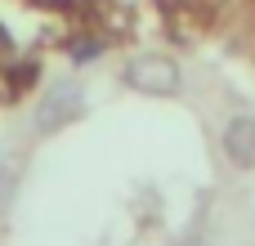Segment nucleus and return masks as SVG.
I'll return each mask as SVG.
<instances>
[{
  "mask_svg": "<svg viewBox=\"0 0 255 246\" xmlns=\"http://www.w3.org/2000/svg\"><path fill=\"white\" fill-rule=\"evenodd\" d=\"M81 112H85V94H81V85L58 81V85H49V90L40 94V103H36V134H54V130L72 125Z\"/></svg>",
  "mask_w": 255,
  "mask_h": 246,
  "instance_id": "1",
  "label": "nucleus"
},
{
  "mask_svg": "<svg viewBox=\"0 0 255 246\" xmlns=\"http://www.w3.org/2000/svg\"><path fill=\"white\" fill-rule=\"evenodd\" d=\"M126 85L139 90V94L166 99V94L179 90V67H175V58H166V54H139V58L126 63Z\"/></svg>",
  "mask_w": 255,
  "mask_h": 246,
  "instance_id": "2",
  "label": "nucleus"
},
{
  "mask_svg": "<svg viewBox=\"0 0 255 246\" xmlns=\"http://www.w3.org/2000/svg\"><path fill=\"white\" fill-rule=\"evenodd\" d=\"M224 157L233 166H255V117H233L224 125Z\"/></svg>",
  "mask_w": 255,
  "mask_h": 246,
  "instance_id": "3",
  "label": "nucleus"
},
{
  "mask_svg": "<svg viewBox=\"0 0 255 246\" xmlns=\"http://www.w3.org/2000/svg\"><path fill=\"white\" fill-rule=\"evenodd\" d=\"M13 188H18V161H0V211H9Z\"/></svg>",
  "mask_w": 255,
  "mask_h": 246,
  "instance_id": "4",
  "label": "nucleus"
},
{
  "mask_svg": "<svg viewBox=\"0 0 255 246\" xmlns=\"http://www.w3.org/2000/svg\"><path fill=\"white\" fill-rule=\"evenodd\" d=\"M94 54H99V45H94V40H85V45H76V49H72V58H76V63H90Z\"/></svg>",
  "mask_w": 255,
  "mask_h": 246,
  "instance_id": "5",
  "label": "nucleus"
},
{
  "mask_svg": "<svg viewBox=\"0 0 255 246\" xmlns=\"http://www.w3.org/2000/svg\"><path fill=\"white\" fill-rule=\"evenodd\" d=\"M9 54V36H4V27H0V58Z\"/></svg>",
  "mask_w": 255,
  "mask_h": 246,
  "instance_id": "6",
  "label": "nucleus"
},
{
  "mask_svg": "<svg viewBox=\"0 0 255 246\" xmlns=\"http://www.w3.org/2000/svg\"><path fill=\"white\" fill-rule=\"evenodd\" d=\"M179 246H206V242H202V238H184Z\"/></svg>",
  "mask_w": 255,
  "mask_h": 246,
  "instance_id": "7",
  "label": "nucleus"
}]
</instances>
